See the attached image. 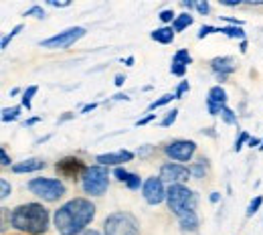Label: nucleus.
I'll use <instances>...</instances> for the list:
<instances>
[{
  "label": "nucleus",
  "mask_w": 263,
  "mask_h": 235,
  "mask_svg": "<svg viewBox=\"0 0 263 235\" xmlns=\"http://www.w3.org/2000/svg\"><path fill=\"white\" fill-rule=\"evenodd\" d=\"M93 217H96V205L89 199L79 197L61 205L55 211L53 221L59 235H79L87 231L85 227L93 221Z\"/></svg>",
  "instance_id": "f257e3e1"
},
{
  "label": "nucleus",
  "mask_w": 263,
  "mask_h": 235,
  "mask_svg": "<svg viewBox=\"0 0 263 235\" xmlns=\"http://www.w3.org/2000/svg\"><path fill=\"white\" fill-rule=\"evenodd\" d=\"M49 221H51L49 209H45L41 203L18 205L10 213V225L29 235H43L49 229Z\"/></svg>",
  "instance_id": "f03ea898"
},
{
  "label": "nucleus",
  "mask_w": 263,
  "mask_h": 235,
  "mask_svg": "<svg viewBox=\"0 0 263 235\" xmlns=\"http://www.w3.org/2000/svg\"><path fill=\"white\" fill-rule=\"evenodd\" d=\"M166 203H168V209L180 217L189 211H197V195L186 189L184 185H172L166 189Z\"/></svg>",
  "instance_id": "7ed1b4c3"
},
{
  "label": "nucleus",
  "mask_w": 263,
  "mask_h": 235,
  "mask_svg": "<svg viewBox=\"0 0 263 235\" xmlns=\"http://www.w3.org/2000/svg\"><path fill=\"white\" fill-rule=\"evenodd\" d=\"M103 233L105 235H140V225L136 217L124 211H116L105 217L103 221Z\"/></svg>",
  "instance_id": "20e7f679"
},
{
  "label": "nucleus",
  "mask_w": 263,
  "mask_h": 235,
  "mask_svg": "<svg viewBox=\"0 0 263 235\" xmlns=\"http://www.w3.org/2000/svg\"><path fill=\"white\" fill-rule=\"evenodd\" d=\"M107 185H109V174H107V168L101 165L87 167L85 174L81 176V187L85 195H91V197H101L107 191Z\"/></svg>",
  "instance_id": "39448f33"
},
{
  "label": "nucleus",
  "mask_w": 263,
  "mask_h": 235,
  "mask_svg": "<svg viewBox=\"0 0 263 235\" xmlns=\"http://www.w3.org/2000/svg\"><path fill=\"white\" fill-rule=\"evenodd\" d=\"M29 191L47 203L59 201L65 195V187H63L61 180H57V178H43V176L41 178H33L29 183Z\"/></svg>",
  "instance_id": "423d86ee"
},
{
  "label": "nucleus",
  "mask_w": 263,
  "mask_h": 235,
  "mask_svg": "<svg viewBox=\"0 0 263 235\" xmlns=\"http://www.w3.org/2000/svg\"><path fill=\"white\" fill-rule=\"evenodd\" d=\"M83 34H85V29H83V27H71V29L55 34V37H51V39L41 41V47H43V49H69V47L75 45Z\"/></svg>",
  "instance_id": "0eeeda50"
},
{
  "label": "nucleus",
  "mask_w": 263,
  "mask_h": 235,
  "mask_svg": "<svg viewBox=\"0 0 263 235\" xmlns=\"http://www.w3.org/2000/svg\"><path fill=\"white\" fill-rule=\"evenodd\" d=\"M142 195L148 205H160L162 201H166V189L164 180L160 176H150L144 180L142 185Z\"/></svg>",
  "instance_id": "6e6552de"
},
{
  "label": "nucleus",
  "mask_w": 263,
  "mask_h": 235,
  "mask_svg": "<svg viewBox=\"0 0 263 235\" xmlns=\"http://www.w3.org/2000/svg\"><path fill=\"white\" fill-rule=\"evenodd\" d=\"M164 152L178 162H189L193 158V154L197 152V144L193 140H174L164 148Z\"/></svg>",
  "instance_id": "1a4fd4ad"
},
{
  "label": "nucleus",
  "mask_w": 263,
  "mask_h": 235,
  "mask_svg": "<svg viewBox=\"0 0 263 235\" xmlns=\"http://www.w3.org/2000/svg\"><path fill=\"white\" fill-rule=\"evenodd\" d=\"M191 168L182 167V165H176V162H166L164 167L160 168V178L168 183L170 187L172 185H184L189 178H191Z\"/></svg>",
  "instance_id": "9d476101"
},
{
  "label": "nucleus",
  "mask_w": 263,
  "mask_h": 235,
  "mask_svg": "<svg viewBox=\"0 0 263 235\" xmlns=\"http://www.w3.org/2000/svg\"><path fill=\"white\" fill-rule=\"evenodd\" d=\"M55 170H57L59 176L69 178V180H75V178H79V176L85 174L87 167H85L79 158H75V156H67V158L59 160V162L55 165Z\"/></svg>",
  "instance_id": "9b49d317"
},
{
  "label": "nucleus",
  "mask_w": 263,
  "mask_h": 235,
  "mask_svg": "<svg viewBox=\"0 0 263 235\" xmlns=\"http://www.w3.org/2000/svg\"><path fill=\"white\" fill-rule=\"evenodd\" d=\"M134 158V152L130 150H120V152H107V154H98L96 162L101 167H109V165H122V162H130Z\"/></svg>",
  "instance_id": "f8f14e48"
},
{
  "label": "nucleus",
  "mask_w": 263,
  "mask_h": 235,
  "mask_svg": "<svg viewBox=\"0 0 263 235\" xmlns=\"http://www.w3.org/2000/svg\"><path fill=\"white\" fill-rule=\"evenodd\" d=\"M211 67H213V71L217 73V77H219L221 81H225L227 75H231V73L237 69V63H235L233 57H215V59L211 61Z\"/></svg>",
  "instance_id": "ddd939ff"
},
{
  "label": "nucleus",
  "mask_w": 263,
  "mask_h": 235,
  "mask_svg": "<svg viewBox=\"0 0 263 235\" xmlns=\"http://www.w3.org/2000/svg\"><path fill=\"white\" fill-rule=\"evenodd\" d=\"M41 168H45V160H43V158H27V160H23V162L12 165V172L25 174V172H36V170H41Z\"/></svg>",
  "instance_id": "4468645a"
},
{
  "label": "nucleus",
  "mask_w": 263,
  "mask_h": 235,
  "mask_svg": "<svg viewBox=\"0 0 263 235\" xmlns=\"http://www.w3.org/2000/svg\"><path fill=\"white\" fill-rule=\"evenodd\" d=\"M178 223H180L182 231H197V229H198L197 211H189V213L180 215V217H178Z\"/></svg>",
  "instance_id": "2eb2a0df"
},
{
  "label": "nucleus",
  "mask_w": 263,
  "mask_h": 235,
  "mask_svg": "<svg viewBox=\"0 0 263 235\" xmlns=\"http://www.w3.org/2000/svg\"><path fill=\"white\" fill-rule=\"evenodd\" d=\"M152 41H156V43H162V45H170L172 41H174V29L172 27H162V29H156V31H152Z\"/></svg>",
  "instance_id": "dca6fc26"
},
{
  "label": "nucleus",
  "mask_w": 263,
  "mask_h": 235,
  "mask_svg": "<svg viewBox=\"0 0 263 235\" xmlns=\"http://www.w3.org/2000/svg\"><path fill=\"white\" fill-rule=\"evenodd\" d=\"M206 101H211L215 105H227V94H225V89L221 85H215V87H211Z\"/></svg>",
  "instance_id": "f3484780"
},
{
  "label": "nucleus",
  "mask_w": 263,
  "mask_h": 235,
  "mask_svg": "<svg viewBox=\"0 0 263 235\" xmlns=\"http://www.w3.org/2000/svg\"><path fill=\"white\" fill-rule=\"evenodd\" d=\"M193 25V16L189 14V12H182V14H178L176 16V21H174V25H172V29H174V33H180V31H184L186 27H191Z\"/></svg>",
  "instance_id": "a211bd4d"
},
{
  "label": "nucleus",
  "mask_w": 263,
  "mask_h": 235,
  "mask_svg": "<svg viewBox=\"0 0 263 235\" xmlns=\"http://www.w3.org/2000/svg\"><path fill=\"white\" fill-rule=\"evenodd\" d=\"M219 33L227 34L231 39H245V31H243V27H223V29H219Z\"/></svg>",
  "instance_id": "6ab92c4d"
},
{
  "label": "nucleus",
  "mask_w": 263,
  "mask_h": 235,
  "mask_svg": "<svg viewBox=\"0 0 263 235\" xmlns=\"http://www.w3.org/2000/svg\"><path fill=\"white\" fill-rule=\"evenodd\" d=\"M221 118H223V122L225 124H229V126H233V124H237V114L231 110V107H227V105H223L221 107V114H219Z\"/></svg>",
  "instance_id": "aec40b11"
},
{
  "label": "nucleus",
  "mask_w": 263,
  "mask_h": 235,
  "mask_svg": "<svg viewBox=\"0 0 263 235\" xmlns=\"http://www.w3.org/2000/svg\"><path fill=\"white\" fill-rule=\"evenodd\" d=\"M172 61H176V63H182V65H191L193 63V57H191V53L186 51V49H180V51H176V55H174V59Z\"/></svg>",
  "instance_id": "412c9836"
},
{
  "label": "nucleus",
  "mask_w": 263,
  "mask_h": 235,
  "mask_svg": "<svg viewBox=\"0 0 263 235\" xmlns=\"http://www.w3.org/2000/svg\"><path fill=\"white\" fill-rule=\"evenodd\" d=\"M18 114H21V107H18V105H14V107H4V110H2V122H12V120L18 118Z\"/></svg>",
  "instance_id": "4be33fe9"
},
{
  "label": "nucleus",
  "mask_w": 263,
  "mask_h": 235,
  "mask_svg": "<svg viewBox=\"0 0 263 235\" xmlns=\"http://www.w3.org/2000/svg\"><path fill=\"white\" fill-rule=\"evenodd\" d=\"M39 92V87L36 85H31L25 94H23V105L27 107V110H31V105H33V98H34V94Z\"/></svg>",
  "instance_id": "5701e85b"
},
{
  "label": "nucleus",
  "mask_w": 263,
  "mask_h": 235,
  "mask_svg": "<svg viewBox=\"0 0 263 235\" xmlns=\"http://www.w3.org/2000/svg\"><path fill=\"white\" fill-rule=\"evenodd\" d=\"M204 172H206V160H204V158H200L195 167H191V174L197 176V178L204 176Z\"/></svg>",
  "instance_id": "b1692460"
},
{
  "label": "nucleus",
  "mask_w": 263,
  "mask_h": 235,
  "mask_svg": "<svg viewBox=\"0 0 263 235\" xmlns=\"http://www.w3.org/2000/svg\"><path fill=\"white\" fill-rule=\"evenodd\" d=\"M172 100H176V98H174V96H172V94H166V96H162V98H160V100L152 101V103H150V105H148V110H150V112H152V110H156V107H162V105H166V103H168V101H172Z\"/></svg>",
  "instance_id": "393cba45"
},
{
  "label": "nucleus",
  "mask_w": 263,
  "mask_h": 235,
  "mask_svg": "<svg viewBox=\"0 0 263 235\" xmlns=\"http://www.w3.org/2000/svg\"><path fill=\"white\" fill-rule=\"evenodd\" d=\"M261 203H263V199L261 197H255L253 201L249 203V207H247V217H253L257 211H259V207H261Z\"/></svg>",
  "instance_id": "a878e982"
},
{
  "label": "nucleus",
  "mask_w": 263,
  "mask_h": 235,
  "mask_svg": "<svg viewBox=\"0 0 263 235\" xmlns=\"http://www.w3.org/2000/svg\"><path fill=\"white\" fill-rule=\"evenodd\" d=\"M21 31H23V25H16V27H14V29H12L10 33L6 34V37L2 39V49H6V47H8V43H10V41H12V39H14L16 34L21 33Z\"/></svg>",
  "instance_id": "bb28decb"
},
{
  "label": "nucleus",
  "mask_w": 263,
  "mask_h": 235,
  "mask_svg": "<svg viewBox=\"0 0 263 235\" xmlns=\"http://www.w3.org/2000/svg\"><path fill=\"white\" fill-rule=\"evenodd\" d=\"M10 183L6 180V178H0V197L2 199H6V197H10Z\"/></svg>",
  "instance_id": "cd10ccee"
},
{
  "label": "nucleus",
  "mask_w": 263,
  "mask_h": 235,
  "mask_svg": "<svg viewBox=\"0 0 263 235\" xmlns=\"http://www.w3.org/2000/svg\"><path fill=\"white\" fill-rule=\"evenodd\" d=\"M170 73H172V75H178V77H182V75L186 73V65L172 61V65H170Z\"/></svg>",
  "instance_id": "c85d7f7f"
},
{
  "label": "nucleus",
  "mask_w": 263,
  "mask_h": 235,
  "mask_svg": "<svg viewBox=\"0 0 263 235\" xmlns=\"http://www.w3.org/2000/svg\"><path fill=\"white\" fill-rule=\"evenodd\" d=\"M126 185H128V189H132V191H136V189H140L142 180H140V176H138V174H132V172H130V176H128Z\"/></svg>",
  "instance_id": "c756f323"
},
{
  "label": "nucleus",
  "mask_w": 263,
  "mask_h": 235,
  "mask_svg": "<svg viewBox=\"0 0 263 235\" xmlns=\"http://www.w3.org/2000/svg\"><path fill=\"white\" fill-rule=\"evenodd\" d=\"M176 116H178V110H172V112H168V114H166V118L162 120V122H160V124H162L164 128L172 126V124L176 122Z\"/></svg>",
  "instance_id": "7c9ffc66"
},
{
  "label": "nucleus",
  "mask_w": 263,
  "mask_h": 235,
  "mask_svg": "<svg viewBox=\"0 0 263 235\" xmlns=\"http://www.w3.org/2000/svg\"><path fill=\"white\" fill-rule=\"evenodd\" d=\"M25 16H36V19H45V10H43L41 6H31V8L25 12Z\"/></svg>",
  "instance_id": "2f4dec72"
},
{
  "label": "nucleus",
  "mask_w": 263,
  "mask_h": 235,
  "mask_svg": "<svg viewBox=\"0 0 263 235\" xmlns=\"http://www.w3.org/2000/svg\"><path fill=\"white\" fill-rule=\"evenodd\" d=\"M245 142H249V134H247V132H241L239 138H237V142H235V146H233V148H235V152H239V150L243 148V144H245Z\"/></svg>",
  "instance_id": "473e14b6"
},
{
  "label": "nucleus",
  "mask_w": 263,
  "mask_h": 235,
  "mask_svg": "<svg viewBox=\"0 0 263 235\" xmlns=\"http://www.w3.org/2000/svg\"><path fill=\"white\" fill-rule=\"evenodd\" d=\"M213 33H219V29H217V27H209V25H206V27H202V29H200V31H198V39H204V37H209V34H213Z\"/></svg>",
  "instance_id": "72a5a7b5"
},
{
  "label": "nucleus",
  "mask_w": 263,
  "mask_h": 235,
  "mask_svg": "<svg viewBox=\"0 0 263 235\" xmlns=\"http://www.w3.org/2000/svg\"><path fill=\"white\" fill-rule=\"evenodd\" d=\"M189 89H191L189 81H182V83L176 87V92H174V98H176V100H178V98H182V94H184V92H189Z\"/></svg>",
  "instance_id": "f704fd0d"
},
{
  "label": "nucleus",
  "mask_w": 263,
  "mask_h": 235,
  "mask_svg": "<svg viewBox=\"0 0 263 235\" xmlns=\"http://www.w3.org/2000/svg\"><path fill=\"white\" fill-rule=\"evenodd\" d=\"M158 19H160L162 23H170V21H176V14H174L172 10H162Z\"/></svg>",
  "instance_id": "c9c22d12"
},
{
  "label": "nucleus",
  "mask_w": 263,
  "mask_h": 235,
  "mask_svg": "<svg viewBox=\"0 0 263 235\" xmlns=\"http://www.w3.org/2000/svg\"><path fill=\"white\" fill-rule=\"evenodd\" d=\"M114 174H116V176H118L122 183H126V180H128V176H130V172H128L126 168H120V167L116 168V172H114Z\"/></svg>",
  "instance_id": "e433bc0d"
},
{
  "label": "nucleus",
  "mask_w": 263,
  "mask_h": 235,
  "mask_svg": "<svg viewBox=\"0 0 263 235\" xmlns=\"http://www.w3.org/2000/svg\"><path fill=\"white\" fill-rule=\"evenodd\" d=\"M0 160H2V167H10V158H8V154H6V148H4V146L0 148Z\"/></svg>",
  "instance_id": "4c0bfd02"
},
{
  "label": "nucleus",
  "mask_w": 263,
  "mask_h": 235,
  "mask_svg": "<svg viewBox=\"0 0 263 235\" xmlns=\"http://www.w3.org/2000/svg\"><path fill=\"white\" fill-rule=\"evenodd\" d=\"M197 10L200 12V14H209L211 6H209V2H198V4H197Z\"/></svg>",
  "instance_id": "58836bf2"
},
{
  "label": "nucleus",
  "mask_w": 263,
  "mask_h": 235,
  "mask_svg": "<svg viewBox=\"0 0 263 235\" xmlns=\"http://www.w3.org/2000/svg\"><path fill=\"white\" fill-rule=\"evenodd\" d=\"M154 118H156L154 114H148L146 118H142V120H138V122H136V126H146V124H148V122H152Z\"/></svg>",
  "instance_id": "ea45409f"
},
{
  "label": "nucleus",
  "mask_w": 263,
  "mask_h": 235,
  "mask_svg": "<svg viewBox=\"0 0 263 235\" xmlns=\"http://www.w3.org/2000/svg\"><path fill=\"white\" fill-rule=\"evenodd\" d=\"M0 211H2V231H6V219H8V213H10V211H8L6 207H2Z\"/></svg>",
  "instance_id": "a19ab883"
},
{
  "label": "nucleus",
  "mask_w": 263,
  "mask_h": 235,
  "mask_svg": "<svg viewBox=\"0 0 263 235\" xmlns=\"http://www.w3.org/2000/svg\"><path fill=\"white\" fill-rule=\"evenodd\" d=\"M71 2H55V0H49V6H59V8H65Z\"/></svg>",
  "instance_id": "79ce46f5"
},
{
  "label": "nucleus",
  "mask_w": 263,
  "mask_h": 235,
  "mask_svg": "<svg viewBox=\"0 0 263 235\" xmlns=\"http://www.w3.org/2000/svg\"><path fill=\"white\" fill-rule=\"evenodd\" d=\"M182 6H184V8H197V4H195V2H191V0H184V2H182Z\"/></svg>",
  "instance_id": "37998d69"
},
{
  "label": "nucleus",
  "mask_w": 263,
  "mask_h": 235,
  "mask_svg": "<svg viewBox=\"0 0 263 235\" xmlns=\"http://www.w3.org/2000/svg\"><path fill=\"white\" fill-rule=\"evenodd\" d=\"M124 81H126L124 75H116V85H124Z\"/></svg>",
  "instance_id": "c03bdc74"
},
{
  "label": "nucleus",
  "mask_w": 263,
  "mask_h": 235,
  "mask_svg": "<svg viewBox=\"0 0 263 235\" xmlns=\"http://www.w3.org/2000/svg\"><path fill=\"white\" fill-rule=\"evenodd\" d=\"M96 107H98L96 103H89V105H85V107H83V114H87V112H91V110H96Z\"/></svg>",
  "instance_id": "a18cd8bd"
},
{
  "label": "nucleus",
  "mask_w": 263,
  "mask_h": 235,
  "mask_svg": "<svg viewBox=\"0 0 263 235\" xmlns=\"http://www.w3.org/2000/svg\"><path fill=\"white\" fill-rule=\"evenodd\" d=\"M247 144L253 148V146H259V140H257V138H249V142H247Z\"/></svg>",
  "instance_id": "49530a36"
},
{
  "label": "nucleus",
  "mask_w": 263,
  "mask_h": 235,
  "mask_svg": "<svg viewBox=\"0 0 263 235\" xmlns=\"http://www.w3.org/2000/svg\"><path fill=\"white\" fill-rule=\"evenodd\" d=\"M83 235H101V233L96 231V229H87V231H83Z\"/></svg>",
  "instance_id": "de8ad7c7"
},
{
  "label": "nucleus",
  "mask_w": 263,
  "mask_h": 235,
  "mask_svg": "<svg viewBox=\"0 0 263 235\" xmlns=\"http://www.w3.org/2000/svg\"><path fill=\"white\" fill-rule=\"evenodd\" d=\"M71 118H73V114H65L63 118H59V124H61V122H65V120H71Z\"/></svg>",
  "instance_id": "09e8293b"
},
{
  "label": "nucleus",
  "mask_w": 263,
  "mask_h": 235,
  "mask_svg": "<svg viewBox=\"0 0 263 235\" xmlns=\"http://www.w3.org/2000/svg\"><path fill=\"white\" fill-rule=\"evenodd\" d=\"M39 122V118H31L29 122H25V126H33V124H36Z\"/></svg>",
  "instance_id": "8fccbe9b"
},
{
  "label": "nucleus",
  "mask_w": 263,
  "mask_h": 235,
  "mask_svg": "<svg viewBox=\"0 0 263 235\" xmlns=\"http://www.w3.org/2000/svg\"><path fill=\"white\" fill-rule=\"evenodd\" d=\"M211 201H213V203L219 201V193H213V195H211Z\"/></svg>",
  "instance_id": "3c124183"
},
{
  "label": "nucleus",
  "mask_w": 263,
  "mask_h": 235,
  "mask_svg": "<svg viewBox=\"0 0 263 235\" xmlns=\"http://www.w3.org/2000/svg\"><path fill=\"white\" fill-rule=\"evenodd\" d=\"M247 51V43L245 41H241V53H245Z\"/></svg>",
  "instance_id": "603ef678"
},
{
  "label": "nucleus",
  "mask_w": 263,
  "mask_h": 235,
  "mask_svg": "<svg viewBox=\"0 0 263 235\" xmlns=\"http://www.w3.org/2000/svg\"><path fill=\"white\" fill-rule=\"evenodd\" d=\"M259 150H263V142H261V146H259Z\"/></svg>",
  "instance_id": "864d4df0"
}]
</instances>
